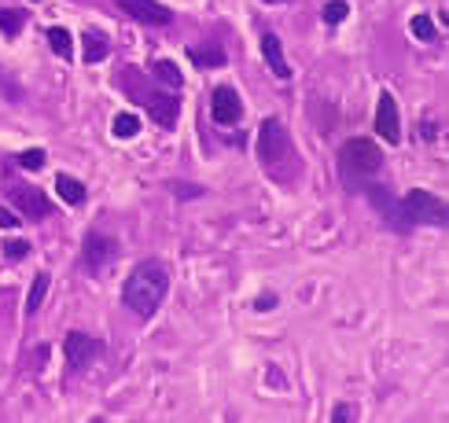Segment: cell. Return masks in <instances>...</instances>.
Masks as SVG:
<instances>
[{"label":"cell","instance_id":"e0dca14e","mask_svg":"<svg viewBox=\"0 0 449 423\" xmlns=\"http://www.w3.org/2000/svg\"><path fill=\"white\" fill-rule=\"evenodd\" d=\"M110 133H115L118 140H133L140 133V118L129 115V111H122V115L115 118V125H110Z\"/></svg>","mask_w":449,"mask_h":423},{"label":"cell","instance_id":"ac0fdd59","mask_svg":"<svg viewBox=\"0 0 449 423\" xmlns=\"http://www.w3.org/2000/svg\"><path fill=\"white\" fill-rule=\"evenodd\" d=\"M23 26H26V15H23L19 8H0V34L15 37Z\"/></svg>","mask_w":449,"mask_h":423},{"label":"cell","instance_id":"d6986e66","mask_svg":"<svg viewBox=\"0 0 449 423\" xmlns=\"http://www.w3.org/2000/svg\"><path fill=\"white\" fill-rule=\"evenodd\" d=\"M188 56H191V63H196V67H224V52L221 48H188Z\"/></svg>","mask_w":449,"mask_h":423},{"label":"cell","instance_id":"7a4b0ae2","mask_svg":"<svg viewBox=\"0 0 449 423\" xmlns=\"http://www.w3.org/2000/svg\"><path fill=\"white\" fill-rule=\"evenodd\" d=\"M398 221H412V225H445V203L435 191L412 188L402 203H398Z\"/></svg>","mask_w":449,"mask_h":423},{"label":"cell","instance_id":"5b68a950","mask_svg":"<svg viewBox=\"0 0 449 423\" xmlns=\"http://www.w3.org/2000/svg\"><path fill=\"white\" fill-rule=\"evenodd\" d=\"M100 339H92L85 332H67V339H63V357H67L70 368H85L92 357H100Z\"/></svg>","mask_w":449,"mask_h":423},{"label":"cell","instance_id":"8992f818","mask_svg":"<svg viewBox=\"0 0 449 423\" xmlns=\"http://www.w3.org/2000/svg\"><path fill=\"white\" fill-rule=\"evenodd\" d=\"M115 254H118V243L110 236H103V232H89L85 243H82V262H85L89 272H100Z\"/></svg>","mask_w":449,"mask_h":423},{"label":"cell","instance_id":"9c48e42d","mask_svg":"<svg viewBox=\"0 0 449 423\" xmlns=\"http://www.w3.org/2000/svg\"><path fill=\"white\" fill-rule=\"evenodd\" d=\"M376 133L387 140V144H398L402 140V118H398V100L391 92L379 96V107H376Z\"/></svg>","mask_w":449,"mask_h":423},{"label":"cell","instance_id":"ba28073f","mask_svg":"<svg viewBox=\"0 0 449 423\" xmlns=\"http://www.w3.org/2000/svg\"><path fill=\"white\" fill-rule=\"evenodd\" d=\"M11 203L26 221H41V217L52 214V199L37 188H11Z\"/></svg>","mask_w":449,"mask_h":423},{"label":"cell","instance_id":"3957f363","mask_svg":"<svg viewBox=\"0 0 449 423\" xmlns=\"http://www.w3.org/2000/svg\"><path fill=\"white\" fill-rule=\"evenodd\" d=\"M339 162H343V170L354 173V177H372L383 166V151H379L376 140L354 137V140H346L343 148H339Z\"/></svg>","mask_w":449,"mask_h":423},{"label":"cell","instance_id":"44dd1931","mask_svg":"<svg viewBox=\"0 0 449 423\" xmlns=\"http://www.w3.org/2000/svg\"><path fill=\"white\" fill-rule=\"evenodd\" d=\"M320 15H324V23H328V26H339L346 15H350V8H346V0H328Z\"/></svg>","mask_w":449,"mask_h":423},{"label":"cell","instance_id":"5bb4252c","mask_svg":"<svg viewBox=\"0 0 449 423\" xmlns=\"http://www.w3.org/2000/svg\"><path fill=\"white\" fill-rule=\"evenodd\" d=\"M70 30H63V26H48V44H52V52L59 59H70L74 56V44H70Z\"/></svg>","mask_w":449,"mask_h":423},{"label":"cell","instance_id":"d4e9b609","mask_svg":"<svg viewBox=\"0 0 449 423\" xmlns=\"http://www.w3.org/2000/svg\"><path fill=\"white\" fill-rule=\"evenodd\" d=\"M354 416H358V409H354V405H335V412H331V419H335V423L354 419Z\"/></svg>","mask_w":449,"mask_h":423},{"label":"cell","instance_id":"7c38bea8","mask_svg":"<svg viewBox=\"0 0 449 423\" xmlns=\"http://www.w3.org/2000/svg\"><path fill=\"white\" fill-rule=\"evenodd\" d=\"M262 56H265V67L272 70V77H280V81L291 77V67H287V59H284V44H280L277 34L262 37Z\"/></svg>","mask_w":449,"mask_h":423},{"label":"cell","instance_id":"30bf717a","mask_svg":"<svg viewBox=\"0 0 449 423\" xmlns=\"http://www.w3.org/2000/svg\"><path fill=\"white\" fill-rule=\"evenodd\" d=\"M118 8L129 15L137 23H148V26H166L173 15L166 4H158V0H118Z\"/></svg>","mask_w":449,"mask_h":423},{"label":"cell","instance_id":"7402d4cb","mask_svg":"<svg viewBox=\"0 0 449 423\" xmlns=\"http://www.w3.org/2000/svg\"><path fill=\"white\" fill-rule=\"evenodd\" d=\"M412 34L420 41H431L435 37V19H431V15H412Z\"/></svg>","mask_w":449,"mask_h":423},{"label":"cell","instance_id":"cb8c5ba5","mask_svg":"<svg viewBox=\"0 0 449 423\" xmlns=\"http://www.w3.org/2000/svg\"><path fill=\"white\" fill-rule=\"evenodd\" d=\"M26 251H30V247H26L23 239H8V243H4V254L11 258V262H19V258H26Z\"/></svg>","mask_w":449,"mask_h":423},{"label":"cell","instance_id":"ffe728a7","mask_svg":"<svg viewBox=\"0 0 449 423\" xmlns=\"http://www.w3.org/2000/svg\"><path fill=\"white\" fill-rule=\"evenodd\" d=\"M103 59H107L103 34H85V63H103Z\"/></svg>","mask_w":449,"mask_h":423},{"label":"cell","instance_id":"8fae6325","mask_svg":"<svg viewBox=\"0 0 449 423\" xmlns=\"http://www.w3.org/2000/svg\"><path fill=\"white\" fill-rule=\"evenodd\" d=\"M177 111H181L177 96H170V92H148V115L163 125V129H170L173 122H177Z\"/></svg>","mask_w":449,"mask_h":423},{"label":"cell","instance_id":"277c9868","mask_svg":"<svg viewBox=\"0 0 449 423\" xmlns=\"http://www.w3.org/2000/svg\"><path fill=\"white\" fill-rule=\"evenodd\" d=\"M291 151V137H287V129L280 118H265L262 129H258V158L265 166H277V162Z\"/></svg>","mask_w":449,"mask_h":423},{"label":"cell","instance_id":"9a60e30c","mask_svg":"<svg viewBox=\"0 0 449 423\" xmlns=\"http://www.w3.org/2000/svg\"><path fill=\"white\" fill-rule=\"evenodd\" d=\"M48 284H52V276H48V272H37V276H34V287H30V298H26V313H30V317L41 309V302H44V295H48Z\"/></svg>","mask_w":449,"mask_h":423},{"label":"cell","instance_id":"4316f807","mask_svg":"<svg viewBox=\"0 0 449 423\" xmlns=\"http://www.w3.org/2000/svg\"><path fill=\"white\" fill-rule=\"evenodd\" d=\"M265 305H277V295H265V298L254 302V309H265Z\"/></svg>","mask_w":449,"mask_h":423},{"label":"cell","instance_id":"4fadbf2b","mask_svg":"<svg viewBox=\"0 0 449 423\" xmlns=\"http://www.w3.org/2000/svg\"><path fill=\"white\" fill-rule=\"evenodd\" d=\"M56 191H59V199L70 203V206H82L85 203V184L77 181V177H70V173H59L56 177Z\"/></svg>","mask_w":449,"mask_h":423},{"label":"cell","instance_id":"52a82bcc","mask_svg":"<svg viewBox=\"0 0 449 423\" xmlns=\"http://www.w3.org/2000/svg\"><path fill=\"white\" fill-rule=\"evenodd\" d=\"M210 115H214L217 125H236L239 118H244V103H239L236 89L217 85V89L210 92Z\"/></svg>","mask_w":449,"mask_h":423},{"label":"cell","instance_id":"6da1fadb","mask_svg":"<svg viewBox=\"0 0 449 423\" xmlns=\"http://www.w3.org/2000/svg\"><path fill=\"white\" fill-rule=\"evenodd\" d=\"M166 295H170V269L163 262H155V258L137 262L133 272L125 276V284H122V302H125V309H133L140 320L155 317V309L163 305Z\"/></svg>","mask_w":449,"mask_h":423},{"label":"cell","instance_id":"603a6c76","mask_svg":"<svg viewBox=\"0 0 449 423\" xmlns=\"http://www.w3.org/2000/svg\"><path fill=\"white\" fill-rule=\"evenodd\" d=\"M44 158H48V155H44L41 148H34V151H23V155H19V166H23V170H41Z\"/></svg>","mask_w":449,"mask_h":423},{"label":"cell","instance_id":"2e32d148","mask_svg":"<svg viewBox=\"0 0 449 423\" xmlns=\"http://www.w3.org/2000/svg\"><path fill=\"white\" fill-rule=\"evenodd\" d=\"M155 77L163 81L166 89H181L184 85V77H181V70H177V63H173V59H158L155 63Z\"/></svg>","mask_w":449,"mask_h":423},{"label":"cell","instance_id":"484cf974","mask_svg":"<svg viewBox=\"0 0 449 423\" xmlns=\"http://www.w3.org/2000/svg\"><path fill=\"white\" fill-rule=\"evenodd\" d=\"M19 225H23V221L15 217L11 210H0V229H19Z\"/></svg>","mask_w":449,"mask_h":423}]
</instances>
